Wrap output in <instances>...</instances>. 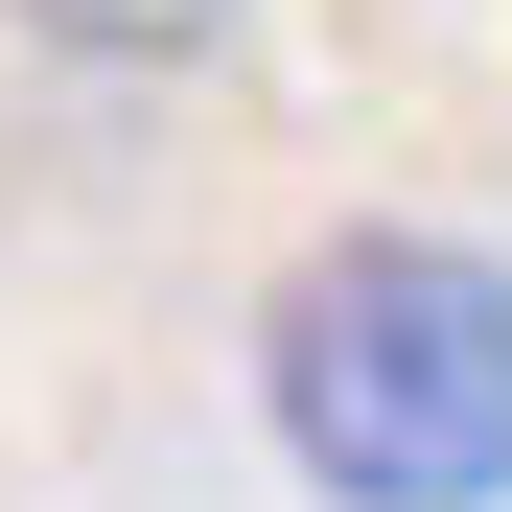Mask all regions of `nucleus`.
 Wrapping results in <instances>:
<instances>
[{
  "mask_svg": "<svg viewBox=\"0 0 512 512\" xmlns=\"http://www.w3.org/2000/svg\"><path fill=\"white\" fill-rule=\"evenodd\" d=\"M256 396L326 512H512V256L326 233L256 326Z\"/></svg>",
  "mask_w": 512,
  "mask_h": 512,
  "instance_id": "nucleus-1",
  "label": "nucleus"
},
{
  "mask_svg": "<svg viewBox=\"0 0 512 512\" xmlns=\"http://www.w3.org/2000/svg\"><path fill=\"white\" fill-rule=\"evenodd\" d=\"M24 47H70V70H187V47H233L256 0H0Z\"/></svg>",
  "mask_w": 512,
  "mask_h": 512,
  "instance_id": "nucleus-2",
  "label": "nucleus"
}]
</instances>
